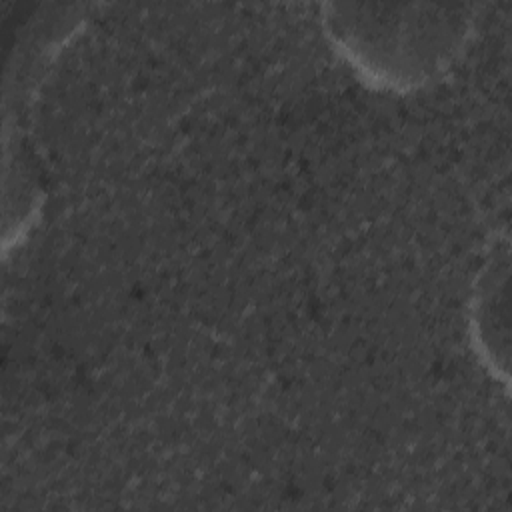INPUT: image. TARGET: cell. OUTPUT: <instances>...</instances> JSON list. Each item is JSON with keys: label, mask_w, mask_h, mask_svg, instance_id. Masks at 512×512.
<instances>
[{"label": "cell", "mask_w": 512, "mask_h": 512, "mask_svg": "<svg viewBox=\"0 0 512 512\" xmlns=\"http://www.w3.org/2000/svg\"><path fill=\"white\" fill-rule=\"evenodd\" d=\"M470 332L484 366L506 382L508 372V246H494L470 302Z\"/></svg>", "instance_id": "2"}, {"label": "cell", "mask_w": 512, "mask_h": 512, "mask_svg": "<svg viewBox=\"0 0 512 512\" xmlns=\"http://www.w3.org/2000/svg\"><path fill=\"white\" fill-rule=\"evenodd\" d=\"M322 18L348 66L370 86L398 94L442 80L474 30L464 6L336 4Z\"/></svg>", "instance_id": "1"}]
</instances>
